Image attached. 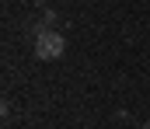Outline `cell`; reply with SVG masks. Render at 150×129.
I'll list each match as a JSON object with an SVG mask.
<instances>
[{
	"label": "cell",
	"mask_w": 150,
	"mask_h": 129,
	"mask_svg": "<svg viewBox=\"0 0 150 129\" xmlns=\"http://www.w3.org/2000/svg\"><path fill=\"white\" fill-rule=\"evenodd\" d=\"M63 52H67V39H63L59 32L42 28V32L35 35V56H38V59H45V63H49V59H59Z\"/></svg>",
	"instance_id": "cell-1"
}]
</instances>
